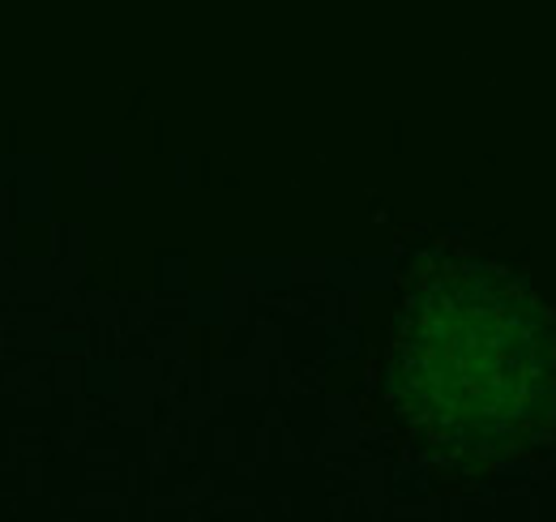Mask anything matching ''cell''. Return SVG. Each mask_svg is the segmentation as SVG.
I'll return each instance as SVG.
<instances>
[{
    "mask_svg": "<svg viewBox=\"0 0 556 522\" xmlns=\"http://www.w3.org/2000/svg\"><path fill=\"white\" fill-rule=\"evenodd\" d=\"M390 390L428 446L496 455L553 407V313L492 265L437 270L399 318Z\"/></svg>",
    "mask_w": 556,
    "mask_h": 522,
    "instance_id": "6da1fadb",
    "label": "cell"
}]
</instances>
